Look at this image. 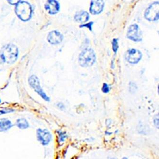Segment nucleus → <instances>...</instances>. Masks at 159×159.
<instances>
[{"mask_svg":"<svg viewBox=\"0 0 159 159\" xmlns=\"http://www.w3.org/2000/svg\"><path fill=\"white\" fill-rule=\"evenodd\" d=\"M145 17L150 21H156L159 19V3L154 2L146 9Z\"/></svg>","mask_w":159,"mask_h":159,"instance_id":"nucleus-5","label":"nucleus"},{"mask_svg":"<svg viewBox=\"0 0 159 159\" xmlns=\"http://www.w3.org/2000/svg\"><path fill=\"white\" fill-rule=\"evenodd\" d=\"M93 22L89 23L88 24H85V25H80V27H85L88 28L90 30V31H91L92 30V25H93Z\"/></svg>","mask_w":159,"mask_h":159,"instance_id":"nucleus-17","label":"nucleus"},{"mask_svg":"<svg viewBox=\"0 0 159 159\" xmlns=\"http://www.w3.org/2000/svg\"><path fill=\"white\" fill-rule=\"evenodd\" d=\"M37 140L43 145L48 144L52 138V135L48 130L38 129L37 130Z\"/></svg>","mask_w":159,"mask_h":159,"instance_id":"nucleus-8","label":"nucleus"},{"mask_svg":"<svg viewBox=\"0 0 159 159\" xmlns=\"http://www.w3.org/2000/svg\"><path fill=\"white\" fill-rule=\"evenodd\" d=\"M109 85H108V84H106V83H104L103 84V87H102V91L103 92V93H108L109 92Z\"/></svg>","mask_w":159,"mask_h":159,"instance_id":"nucleus-16","label":"nucleus"},{"mask_svg":"<svg viewBox=\"0 0 159 159\" xmlns=\"http://www.w3.org/2000/svg\"><path fill=\"white\" fill-rule=\"evenodd\" d=\"M32 7L27 2H20L16 4L15 13L18 17L23 21H27L30 19L32 15Z\"/></svg>","mask_w":159,"mask_h":159,"instance_id":"nucleus-3","label":"nucleus"},{"mask_svg":"<svg viewBox=\"0 0 159 159\" xmlns=\"http://www.w3.org/2000/svg\"><path fill=\"white\" fill-rule=\"evenodd\" d=\"M47 39L49 42L52 44H58L63 40L62 34L56 31H53L49 32Z\"/></svg>","mask_w":159,"mask_h":159,"instance_id":"nucleus-11","label":"nucleus"},{"mask_svg":"<svg viewBox=\"0 0 159 159\" xmlns=\"http://www.w3.org/2000/svg\"><path fill=\"white\" fill-rule=\"evenodd\" d=\"M0 103H1V100H0Z\"/></svg>","mask_w":159,"mask_h":159,"instance_id":"nucleus-21","label":"nucleus"},{"mask_svg":"<svg viewBox=\"0 0 159 159\" xmlns=\"http://www.w3.org/2000/svg\"><path fill=\"white\" fill-rule=\"evenodd\" d=\"M16 125L21 129H25L29 127V123L25 119H19L16 121Z\"/></svg>","mask_w":159,"mask_h":159,"instance_id":"nucleus-14","label":"nucleus"},{"mask_svg":"<svg viewBox=\"0 0 159 159\" xmlns=\"http://www.w3.org/2000/svg\"><path fill=\"white\" fill-rule=\"evenodd\" d=\"M154 123L158 129H159V118H155L154 119Z\"/></svg>","mask_w":159,"mask_h":159,"instance_id":"nucleus-20","label":"nucleus"},{"mask_svg":"<svg viewBox=\"0 0 159 159\" xmlns=\"http://www.w3.org/2000/svg\"><path fill=\"white\" fill-rule=\"evenodd\" d=\"M89 16L87 12L86 11H80L76 14L74 19L76 22L80 23H84L88 21Z\"/></svg>","mask_w":159,"mask_h":159,"instance_id":"nucleus-12","label":"nucleus"},{"mask_svg":"<svg viewBox=\"0 0 159 159\" xmlns=\"http://www.w3.org/2000/svg\"><path fill=\"white\" fill-rule=\"evenodd\" d=\"M96 56L94 51L92 49H86L83 50L78 58V62L82 67H89L96 62Z\"/></svg>","mask_w":159,"mask_h":159,"instance_id":"nucleus-2","label":"nucleus"},{"mask_svg":"<svg viewBox=\"0 0 159 159\" xmlns=\"http://www.w3.org/2000/svg\"><path fill=\"white\" fill-rule=\"evenodd\" d=\"M142 56V54L139 50L131 49L126 52L125 58L129 63L135 64L138 63L141 60Z\"/></svg>","mask_w":159,"mask_h":159,"instance_id":"nucleus-7","label":"nucleus"},{"mask_svg":"<svg viewBox=\"0 0 159 159\" xmlns=\"http://www.w3.org/2000/svg\"><path fill=\"white\" fill-rule=\"evenodd\" d=\"M112 49L115 53H117L119 48V45H118V40L116 39H114L112 42Z\"/></svg>","mask_w":159,"mask_h":159,"instance_id":"nucleus-15","label":"nucleus"},{"mask_svg":"<svg viewBox=\"0 0 159 159\" xmlns=\"http://www.w3.org/2000/svg\"><path fill=\"white\" fill-rule=\"evenodd\" d=\"M13 111V110L12 109H7V110H2L0 111V115H2V114H4L8 113H10Z\"/></svg>","mask_w":159,"mask_h":159,"instance_id":"nucleus-19","label":"nucleus"},{"mask_svg":"<svg viewBox=\"0 0 159 159\" xmlns=\"http://www.w3.org/2000/svg\"><path fill=\"white\" fill-rule=\"evenodd\" d=\"M104 6L103 0H92L89 11L92 15H97L103 11Z\"/></svg>","mask_w":159,"mask_h":159,"instance_id":"nucleus-9","label":"nucleus"},{"mask_svg":"<svg viewBox=\"0 0 159 159\" xmlns=\"http://www.w3.org/2000/svg\"><path fill=\"white\" fill-rule=\"evenodd\" d=\"M8 2L11 5H16L19 2H20L21 0H7Z\"/></svg>","mask_w":159,"mask_h":159,"instance_id":"nucleus-18","label":"nucleus"},{"mask_svg":"<svg viewBox=\"0 0 159 159\" xmlns=\"http://www.w3.org/2000/svg\"><path fill=\"white\" fill-rule=\"evenodd\" d=\"M18 56V50L13 44H8L4 46L0 52V57L2 60L7 64L15 63Z\"/></svg>","mask_w":159,"mask_h":159,"instance_id":"nucleus-1","label":"nucleus"},{"mask_svg":"<svg viewBox=\"0 0 159 159\" xmlns=\"http://www.w3.org/2000/svg\"><path fill=\"white\" fill-rule=\"evenodd\" d=\"M13 126L12 122L7 119H0V132L6 131Z\"/></svg>","mask_w":159,"mask_h":159,"instance_id":"nucleus-13","label":"nucleus"},{"mask_svg":"<svg viewBox=\"0 0 159 159\" xmlns=\"http://www.w3.org/2000/svg\"><path fill=\"white\" fill-rule=\"evenodd\" d=\"M30 85L34 89L36 93L40 95L44 100L49 101L50 98L46 95V93L43 91L40 85V82L38 78L36 76L32 75L30 77L28 80Z\"/></svg>","mask_w":159,"mask_h":159,"instance_id":"nucleus-4","label":"nucleus"},{"mask_svg":"<svg viewBox=\"0 0 159 159\" xmlns=\"http://www.w3.org/2000/svg\"><path fill=\"white\" fill-rule=\"evenodd\" d=\"M45 8L48 13L52 15L56 14L59 11V3L56 0H48L45 5Z\"/></svg>","mask_w":159,"mask_h":159,"instance_id":"nucleus-10","label":"nucleus"},{"mask_svg":"<svg viewBox=\"0 0 159 159\" xmlns=\"http://www.w3.org/2000/svg\"><path fill=\"white\" fill-rule=\"evenodd\" d=\"M127 36L129 39L135 42L140 41L142 38L141 31L136 24L132 25L129 27Z\"/></svg>","mask_w":159,"mask_h":159,"instance_id":"nucleus-6","label":"nucleus"}]
</instances>
